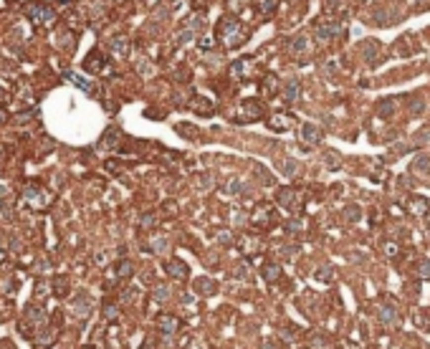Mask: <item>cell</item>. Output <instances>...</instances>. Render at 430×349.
<instances>
[{
    "label": "cell",
    "mask_w": 430,
    "mask_h": 349,
    "mask_svg": "<svg viewBox=\"0 0 430 349\" xmlns=\"http://www.w3.org/2000/svg\"><path fill=\"white\" fill-rule=\"evenodd\" d=\"M418 276L420 278H430V261H420V263H418Z\"/></svg>",
    "instance_id": "34"
},
{
    "label": "cell",
    "mask_w": 430,
    "mask_h": 349,
    "mask_svg": "<svg viewBox=\"0 0 430 349\" xmlns=\"http://www.w3.org/2000/svg\"><path fill=\"white\" fill-rule=\"evenodd\" d=\"M314 26H316V38H319V41H334L337 36L344 33L342 23H339L334 15H329V13H327L324 18H319Z\"/></svg>",
    "instance_id": "3"
},
{
    "label": "cell",
    "mask_w": 430,
    "mask_h": 349,
    "mask_svg": "<svg viewBox=\"0 0 430 349\" xmlns=\"http://www.w3.org/2000/svg\"><path fill=\"white\" fill-rule=\"evenodd\" d=\"M281 167H284V174H286V177H296L299 170H301V165H299L296 160H284Z\"/></svg>",
    "instance_id": "25"
},
{
    "label": "cell",
    "mask_w": 430,
    "mask_h": 349,
    "mask_svg": "<svg viewBox=\"0 0 430 349\" xmlns=\"http://www.w3.org/2000/svg\"><path fill=\"white\" fill-rule=\"evenodd\" d=\"M248 31L241 26V20L235 18L233 13H228V15H223L220 20H218V26H215V41L218 43H225L228 48H241L243 43L248 41Z\"/></svg>",
    "instance_id": "1"
},
{
    "label": "cell",
    "mask_w": 430,
    "mask_h": 349,
    "mask_svg": "<svg viewBox=\"0 0 430 349\" xmlns=\"http://www.w3.org/2000/svg\"><path fill=\"white\" fill-rule=\"evenodd\" d=\"M3 119H5V114H3V112H0V122H3Z\"/></svg>",
    "instance_id": "44"
},
{
    "label": "cell",
    "mask_w": 430,
    "mask_h": 349,
    "mask_svg": "<svg viewBox=\"0 0 430 349\" xmlns=\"http://www.w3.org/2000/svg\"><path fill=\"white\" fill-rule=\"evenodd\" d=\"M187 106H190L195 114H200V117H213V114H215V106H213V101H210V99H205V96H200V94L190 96Z\"/></svg>",
    "instance_id": "6"
},
{
    "label": "cell",
    "mask_w": 430,
    "mask_h": 349,
    "mask_svg": "<svg viewBox=\"0 0 430 349\" xmlns=\"http://www.w3.org/2000/svg\"><path fill=\"white\" fill-rule=\"evenodd\" d=\"M261 276H263L266 283H276L278 278H281V266H278V263H263Z\"/></svg>",
    "instance_id": "16"
},
{
    "label": "cell",
    "mask_w": 430,
    "mask_h": 349,
    "mask_svg": "<svg viewBox=\"0 0 430 349\" xmlns=\"http://www.w3.org/2000/svg\"><path fill=\"white\" fill-rule=\"evenodd\" d=\"M177 132L182 137H190V139H200V132H195V127H192V124H180Z\"/></svg>",
    "instance_id": "29"
},
{
    "label": "cell",
    "mask_w": 430,
    "mask_h": 349,
    "mask_svg": "<svg viewBox=\"0 0 430 349\" xmlns=\"http://www.w3.org/2000/svg\"><path fill=\"white\" fill-rule=\"evenodd\" d=\"M200 26H205V13L192 15V18L187 20V23H185V28H187V31H192V33H195V31H200Z\"/></svg>",
    "instance_id": "24"
},
{
    "label": "cell",
    "mask_w": 430,
    "mask_h": 349,
    "mask_svg": "<svg viewBox=\"0 0 430 349\" xmlns=\"http://www.w3.org/2000/svg\"><path fill=\"white\" fill-rule=\"evenodd\" d=\"M296 253H299V248H296V246L281 248V256H284V258H289V261H291V258H296Z\"/></svg>",
    "instance_id": "37"
},
{
    "label": "cell",
    "mask_w": 430,
    "mask_h": 349,
    "mask_svg": "<svg viewBox=\"0 0 430 349\" xmlns=\"http://www.w3.org/2000/svg\"><path fill=\"white\" fill-rule=\"evenodd\" d=\"M289 51H291L294 56H306V53L311 51V43H309V38H306L304 33H299V36H294V38L289 41Z\"/></svg>",
    "instance_id": "12"
},
{
    "label": "cell",
    "mask_w": 430,
    "mask_h": 349,
    "mask_svg": "<svg viewBox=\"0 0 430 349\" xmlns=\"http://www.w3.org/2000/svg\"><path fill=\"white\" fill-rule=\"evenodd\" d=\"M344 218H347L349 223H357L359 218H362V213H359V208H357V205H349L347 210H344Z\"/></svg>",
    "instance_id": "32"
},
{
    "label": "cell",
    "mask_w": 430,
    "mask_h": 349,
    "mask_svg": "<svg viewBox=\"0 0 430 349\" xmlns=\"http://www.w3.org/2000/svg\"><path fill=\"white\" fill-rule=\"evenodd\" d=\"M63 76H66V79H69L71 84H76V86H79V89H81L84 94H89V96L94 94V86H91V81H86V79H81L79 74H71V71H66Z\"/></svg>",
    "instance_id": "18"
},
{
    "label": "cell",
    "mask_w": 430,
    "mask_h": 349,
    "mask_svg": "<svg viewBox=\"0 0 430 349\" xmlns=\"http://www.w3.org/2000/svg\"><path fill=\"white\" fill-rule=\"evenodd\" d=\"M364 56H367V61L370 63H375L377 61V56H380V43L377 41H364Z\"/></svg>",
    "instance_id": "20"
},
{
    "label": "cell",
    "mask_w": 430,
    "mask_h": 349,
    "mask_svg": "<svg viewBox=\"0 0 430 349\" xmlns=\"http://www.w3.org/2000/svg\"><path fill=\"white\" fill-rule=\"evenodd\" d=\"M299 139L304 142L306 147H314V144H319L321 139H324V132H321L316 124H304L299 129Z\"/></svg>",
    "instance_id": "5"
},
{
    "label": "cell",
    "mask_w": 430,
    "mask_h": 349,
    "mask_svg": "<svg viewBox=\"0 0 430 349\" xmlns=\"http://www.w3.org/2000/svg\"><path fill=\"white\" fill-rule=\"evenodd\" d=\"M142 225H144V228H152V225H155V218H152V215L142 218Z\"/></svg>",
    "instance_id": "42"
},
{
    "label": "cell",
    "mask_w": 430,
    "mask_h": 349,
    "mask_svg": "<svg viewBox=\"0 0 430 349\" xmlns=\"http://www.w3.org/2000/svg\"><path fill=\"white\" fill-rule=\"evenodd\" d=\"M299 94H301V86H299V81H289V84H286V89H284L286 101H289V104H291V101H296V99H299Z\"/></svg>",
    "instance_id": "23"
},
{
    "label": "cell",
    "mask_w": 430,
    "mask_h": 349,
    "mask_svg": "<svg viewBox=\"0 0 430 349\" xmlns=\"http://www.w3.org/2000/svg\"><path fill=\"white\" fill-rule=\"evenodd\" d=\"M213 46H215V38H205V36L200 38V48H203V51H210Z\"/></svg>",
    "instance_id": "38"
},
{
    "label": "cell",
    "mask_w": 430,
    "mask_h": 349,
    "mask_svg": "<svg viewBox=\"0 0 430 349\" xmlns=\"http://www.w3.org/2000/svg\"><path fill=\"white\" fill-rule=\"evenodd\" d=\"M276 8H278V0H258V15L266 20L276 15Z\"/></svg>",
    "instance_id": "17"
},
{
    "label": "cell",
    "mask_w": 430,
    "mask_h": 349,
    "mask_svg": "<svg viewBox=\"0 0 430 349\" xmlns=\"http://www.w3.org/2000/svg\"><path fill=\"white\" fill-rule=\"evenodd\" d=\"M425 167H430V157H428V155H420V157L413 162V170H415L418 174H423V172H425Z\"/></svg>",
    "instance_id": "31"
},
{
    "label": "cell",
    "mask_w": 430,
    "mask_h": 349,
    "mask_svg": "<svg viewBox=\"0 0 430 349\" xmlns=\"http://www.w3.org/2000/svg\"><path fill=\"white\" fill-rule=\"evenodd\" d=\"M26 15H28L31 23L43 26V23H48V20L53 18V8L51 5H43V3H36V5H28L26 8Z\"/></svg>",
    "instance_id": "4"
},
{
    "label": "cell",
    "mask_w": 430,
    "mask_h": 349,
    "mask_svg": "<svg viewBox=\"0 0 430 349\" xmlns=\"http://www.w3.org/2000/svg\"><path fill=\"white\" fill-rule=\"evenodd\" d=\"M266 117V106L261 99H246L238 109V114H235V122L238 124H251V122H258V119H263Z\"/></svg>",
    "instance_id": "2"
},
{
    "label": "cell",
    "mask_w": 430,
    "mask_h": 349,
    "mask_svg": "<svg viewBox=\"0 0 430 349\" xmlns=\"http://www.w3.org/2000/svg\"><path fill=\"white\" fill-rule=\"evenodd\" d=\"M195 291L198 294H215V281H210V278H198L195 281Z\"/></svg>",
    "instance_id": "22"
},
{
    "label": "cell",
    "mask_w": 430,
    "mask_h": 349,
    "mask_svg": "<svg viewBox=\"0 0 430 349\" xmlns=\"http://www.w3.org/2000/svg\"><path fill=\"white\" fill-rule=\"evenodd\" d=\"M294 114H286V112H276L273 117H268V129H273V132H286L289 127H294Z\"/></svg>",
    "instance_id": "7"
},
{
    "label": "cell",
    "mask_w": 430,
    "mask_h": 349,
    "mask_svg": "<svg viewBox=\"0 0 430 349\" xmlns=\"http://www.w3.org/2000/svg\"><path fill=\"white\" fill-rule=\"evenodd\" d=\"M165 271H167V276H170V278H175V281H185V278L190 276L187 263H185V261H180V258H172V261H167Z\"/></svg>",
    "instance_id": "8"
},
{
    "label": "cell",
    "mask_w": 430,
    "mask_h": 349,
    "mask_svg": "<svg viewBox=\"0 0 430 349\" xmlns=\"http://www.w3.org/2000/svg\"><path fill=\"white\" fill-rule=\"evenodd\" d=\"M324 162L332 167V170H339L342 167V157L337 155V152L334 149H327V155H324Z\"/></svg>",
    "instance_id": "28"
},
{
    "label": "cell",
    "mask_w": 430,
    "mask_h": 349,
    "mask_svg": "<svg viewBox=\"0 0 430 349\" xmlns=\"http://www.w3.org/2000/svg\"><path fill=\"white\" fill-rule=\"evenodd\" d=\"M410 208H413V213H425L430 208V203L425 198H410Z\"/></svg>",
    "instance_id": "30"
},
{
    "label": "cell",
    "mask_w": 430,
    "mask_h": 349,
    "mask_svg": "<svg viewBox=\"0 0 430 349\" xmlns=\"http://www.w3.org/2000/svg\"><path fill=\"white\" fill-rule=\"evenodd\" d=\"M301 228H304V223H301V220H289V223H286V230H289L291 235L301 233Z\"/></svg>",
    "instance_id": "35"
},
{
    "label": "cell",
    "mask_w": 430,
    "mask_h": 349,
    "mask_svg": "<svg viewBox=\"0 0 430 349\" xmlns=\"http://www.w3.org/2000/svg\"><path fill=\"white\" fill-rule=\"evenodd\" d=\"M276 200H278V205H281V208H286L289 213H299V198H296V190H291V187L278 190Z\"/></svg>",
    "instance_id": "9"
},
{
    "label": "cell",
    "mask_w": 430,
    "mask_h": 349,
    "mask_svg": "<svg viewBox=\"0 0 430 349\" xmlns=\"http://www.w3.org/2000/svg\"><path fill=\"white\" fill-rule=\"evenodd\" d=\"M385 253H390V258H395V256H397V246H395V243L385 246Z\"/></svg>",
    "instance_id": "41"
},
{
    "label": "cell",
    "mask_w": 430,
    "mask_h": 349,
    "mask_svg": "<svg viewBox=\"0 0 430 349\" xmlns=\"http://www.w3.org/2000/svg\"><path fill=\"white\" fill-rule=\"evenodd\" d=\"M104 66H106V58H104L99 51H91L89 56L84 58V69H86V71H101Z\"/></svg>",
    "instance_id": "15"
},
{
    "label": "cell",
    "mask_w": 430,
    "mask_h": 349,
    "mask_svg": "<svg viewBox=\"0 0 430 349\" xmlns=\"http://www.w3.org/2000/svg\"><path fill=\"white\" fill-rule=\"evenodd\" d=\"M157 329L162 332V334H175L177 329H180V319L177 316H172V314H160L157 316Z\"/></svg>",
    "instance_id": "11"
},
{
    "label": "cell",
    "mask_w": 430,
    "mask_h": 349,
    "mask_svg": "<svg viewBox=\"0 0 430 349\" xmlns=\"http://www.w3.org/2000/svg\"><path fill=\"white\" fill-rule=\"evenodd\" d=\"M251 58H238V61H233L230 63V69H228V76L230 79H243V76H248L251 74Z\"/></svg>",
    "instance_id": "14"
},
{
    "label": "cell",
    "mask_w": 430,
    "mask_h": 349,
    "mask_svg": "<svg viewBox=\"0 0 430 349\" xmlns=\"http://www.w3.org/2000/svg\"><path fill=\"white\" fill-rule=\"evenodd\" d=\"M241 3H246V0H228V5H230L233 10H241Z\"/></svg>",
    "instance_id": "43"
},
{
    "label": "cell",
    "mask_w": 430,
    "mask_h": 349,
    "mask_svg": "<svg viewBox=\"0 0 430 349\" xmlns=\"http://www.w3.org/2000/svg\"><path fill=\"white\" fill-rule=\"evenodd\" d=\"M251 223H253L256 228H268V225H273V210H271V205H258L256 213H253V218H251Z\"/></svg>",
    "instance_id": "10"
},
{
    "label": "cell",
    "mask_w": 430,
    "mask_h": 349,
    "mask_svg": "<svg viewBox=\"0 0 430 349\" xmlns=\"http://www.w3.org/2000/svg\"><path fill=\"white\" fill-rule=\"evenodd\" d=\"M225 187H228L225 192H230V195H238V192H241V190H238V187H241V180H230Z\"/></svg>",
    "instance_id": "36"
},
{
    "label": "cell",
    "mask_w": 430,
    "mask_h": 349,
    "mask_svg": "<svg viewBox=\"0 0 430 349\" xmlns=\"http://www.w3.org/2000/svg\"><path fill=\"white\" fill-rule=\"evenodd\" d=\"M420 112H423V99L415 96V99H413V114H420Z\"/></svg>",
    "instance_id": "40"
},
{
    "label": "cell",
    "mask_w": 430,
    "mask_h": 349,
    "mask_svg": "<svg viewBox=\"0 0 430 349\" xmlns=\"http://www.w3.org/2000/svg\"><path fill=\"white\" fill-rule=\"evenodd\" d=\"M112 51L117 53V56H127V48H129V41L124 38V36H117V38H112Z\"/></svg>",
    "instance_id": "21"
},
{
    "label": "cell",
    "mask_w": 430,
    "mask_h": 349,
    "mask_svg": "<svg viewBox=\"0 0 430 349\" xmlns=\"http://www.w3.org/2000/svg\"><path fill=\"white\" fill-rule=\"evenodd\" d=\"M392 106H395V104H392L390 99H387V101H380V104H377V109H380L377 114H380V117H390V114H392Z\"/></svg>",
    "instance_id": "33"
},
{
    "label": "cell",
    "mask_w": 430,
    "mask_h": 349,
    "mask_svg": "<svg viewBox=\"0 0 430 349\" xmlns=\"http://www.w3.org/2000/svg\"><path fill=\"white\" fill-rule=\"evenodd\" d=\"M278 89H281V81H278L276 74H266V76L261 79V91H263L266 99H273V96L278 94Z\"/></svg>",
    "instance_id": "13"
},
{
    "label": "cell",
    "mask_w": 430,
    "mask_h": 349,
    "mask_svg": "<svg viewBox=\"0 0 430 349\" xmlns=\"http://www.w3.org/2000/svg\"><path fill=\"white\" fill-rule=\"evenodd\" d=\"M377 316H380L382 324H390V326L397 324V311H395V306H387V304H382V306H380Z\"/></svg>",
    "instance_id": "19"
},
{
    "label": "cell",
    "mask_w": 430,
    "mask_h": 349,
    "mask_svg": "<svg viewBox=\"0 0 430 349\" xmlns=\"http://www.w3.org/2000/svg\"><path fill=\"white\" fill-rule=\"evenodd\" d=\"M132 261H119V263H117V276L119 278H129V276H132Z\"/></svg>",
    "instance_id": "27"
},
{
    "label": "cell",
    "mask_w": 430,
    "mask_h": 349,
    "mask_svg": "<svg viewBox=\"0 0 430 349\" xmlns=\"http://www.w3.org/2000/svg\"><path fill=\"white\" fill-rule=\"evenodd\" d=\"M117 139H119V129L117 127H109V129H106V134H104V139H101V147L117 144Z\"/></svg>",
    "instance_id": "26"
},
{
    "label": "cell",
    "mask_w": 430,
    "mask_h": 349,
    "mask_svg": "<svg viewBox=\"0 0 430 349\" xmlns=\"http://www.w3.org/2000/svg\"><path fill=\"white\" fill-rule=\"evenodd\" d=\"M104 316H106V319H117V306L106 304V306H104Z\"/></svg>",
    "instance_id": "39"
}]
</instances>
